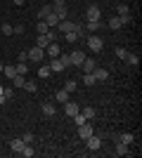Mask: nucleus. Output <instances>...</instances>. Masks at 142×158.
I'll use <instances>...</instances> for the list:
<instances>
[{"label": "nucleus", "instance_id": "nucleus-1", "mask_svg": "<svg viewBox=\"0 0 142 158\" xmlns=\"http://www.w3.org/2000/svg\"><path fill=\"white\" fill-rule=\"evenodd\" d=\"M88 47H90V52H102V50H104V40H102L97 33H90L88 35Z\"/></svg>", "mask_w": 142, "mask_h": 158}, {"label": "nucleus", "instance_id": "nucleus-13", "mask_svg": "<svg viewBox=\"0 0 142 158\" xmlns=\"http://www.w3.org/2000/svg\"><path fill=\"white\" fill-rule=\"evenodd\" d=\"M59 52H62V50H59L57 43H50V45L45 47V54H47V57H59Z\"/></svg>", "mask_w": 142, "mask_h": 158}, {"label": "nucleus", "instance_id": "nucleus-6", "mask_svg": "<svg viewBox=\"0 0 142 158\" xmlns=\"http://www.w3.org/2000/svg\"><path fill=\"white\" fill-rule=\"evenodd\" d=\"M54 28H57L59 33H69V31H74V28H76V24H74V21H69V19H62Z\"/></svg>", "mask_w": 142, "mask_h": 158}, {"label": "nucleus", "instance_id": "nucleus-16", "mask_svg": "<svg viewBox=\"0 0 142 158\" xmlns=\"http://www.w3.org/2000/svg\"><path fill=\"white\" fill-rule=\"evenodd\" d=\"M54 99H57L59 104H64V102H69V92L62 87V90H57V92H54Z\"/></svg>", "mask_w": 142, "mask_h": 158}, {"label": "nucleus", "instance_id": "nucleus-46", "mask_svg": "<svg viewBox=\"0 0 142 158\" xmlns=\"http://www.w3.org/2000/svg\"><path fill=\"white\" fill-rule=\"evenodd\" d=\"M0 73H2V64H0Z\"/></svg>", "mask_w": 142, "mask_h": 158}, {"label": "nucleus", "instance_id": "nucleus-8", "mask_svg": "<svg viewBox=\"0 0 142 158\" xmlns=\"http://www.w3.org/2000/svg\"><path fill=\"white\" fill-rule=\"evenodd\" d=\"M85 146H88L90 151H97V149L102 146V139H100V137H95V135H90V137L85 139Z\"/></svg>", "mask_w": 142, "mask_h": 158}, {"label": "nucleus", "instance_id": "nucleus-2", "mask_svg": "<svg viewBox=\"0 0 142 158\" xmlns=\"http://www.w3.org/2000/svg\"><path fill=\"white\" fill-rule=\"evenodd\" d=\"M47 54H45V50L43 47H31L28 50V59L31 61H38V64H43V59H45Z\"/></svg>", "mask_w": 142, "mask_h": 158}, {"label": "nucleus", "instance_id": "nucleus-18", "mask_svg": "<svg viewBox=\"0 0 142 158\" xmlns=\"http://www.w3.org/2000/svg\"><path fill=\"white\" fill-rule=\"evenodd\" d=\"M95 83H97V80H95L93 73H83V85H85V87H93Z\"/></svg>", "mask_w": 142, "mask_h": 158}, {"label": "nucleus", "instance_id": "nucleus-7", "mask_svg": "<svg viewBox=\"0 0 142 158\" xmlns=\"http://www.w3.org/2000/svg\"><path fill=\"white\" fill-rule=\"evenodd\" d=\"M69 59H71V66H81L83 59H85V54H83L81 50H74V52L69 54Z\"/></svg>", "mask_w": 142, "mask_h": 158}, {"label": "nucleus", "instance_id": "nucleus-42", "mask_svg": "<svg viewBox=\"0 0 142 158\" xmlns=\"http://www.w3.org/2000/svg\"><path fill=\"white\" fill-rule=\"evenodd\" d=\"M17 59H19V61H26V59H28V52H26V50H24V52H19V57H17Z\"/></svg>", "mask_w": 142, "mask_h": 158}, {"label": "nucleus", "instance_id": "nucleus-14", "mask_svg": "<svg viewBox=\"0 0 142 158\" xmlns=\"http://www.w3.org/2000/svg\"><path fill=\"white\" fill-rule=\"evenodd\" d=\"M41 21H45V24H47V26H50V28H54V26H57V24H59V17H57V14H54V12H50V14H47V17H45V19H41Z\"/></svg>", "mask_w": 142, "mask_h": 158}, {"label": "nucleus", "instance_id": "nucleus-25", "mask_svg": "<svg viewBox=\"0 0 142 158\" xmlns=\"http://www.w3.org/2000/svg\"><path fill=\"white\" fill-rule=\"evenodd\" d=\"M50 12H52V5H43L41 10H38V19H45Z\"/></svg>", "mask_w": 142, "mask_h": 158}, {"label": "nucleus", "instance_id": "nucleus-33", "mask_svg": "<svg viewBox=\"0 0 142 158\" xmlns=\"http://www.w3.org/2000/svg\"><path fill=\"white\" fill-rule=\"evenodd\" d=\"M64 38H67V43H76V40H78V33L69 31V33H64Z\"/></svg>", "mask_w": 142, "mask_h": 158}, {"label": "nucleus", "instance_id": "nucleus-35", "mask_svg": "<svg viewBox=\"0 0 142 158\" xmlns=\"http://www.w3.org/2000/svg\"><path fill=\"white\" fill-rule=\"evenodd\" d=\"M74 123H76V125H83V123H85V116H83V113L78 111V113L74 116Z\"/></svg>", "mask_w": 142, "mask_h": 158}, {"label": "nucleus", "instance_id": "nucleus-43", "mask_svg": "<svg viewBox=\"0 0 142 158\" xmlns=\"http://www.w3.org/2000/svg\"><path fill=\"white\" fill-rule=\"evenodd\" d=\"M14 28V33H17V35H21V33H24V26H21V24H17V26H12Z\"/></svg>", "mask_w": 142, "mask_h": 158}, {"label": "nucleus", "instance_id": "nucleus-44", "mask_svg": "<svg viewBox=\"0 0 142 158\" xmlns=\"http://www.w3.org/2000/svg\"><path fill=\"white\" fill-rule=\"evenodd\" d=\"M24 2H26V0H14V5H24Z\"/></svg>", "mask_w": 142, "mask_h": 158}, {"label": "nucleus", "instance_id": "nucleus-36", "mask_svg": "<svg viewBox=\"0 0 142 158\" xmlns=\"http://www.w3.org/2000/svg\"><path fill=\"white\" fill-rule=\"evenodd\" d=\"M126 59H128L133 66H137V64H140V57H137V54H126Z\"/></svg>", "mask_w": 142, "mask_h": 158}, {"label": "nucleus", "instance_id": "nucleus-22", "mask_svg": "<svg viewBox=\"0 0 142 158\" xmlns=\"http://www.w3.org/2000/svg\"><path fill=\"white\" fill-rule=\"evenodd\" d=\"M14 71L19 73V76H26V73H28V66H26V61H19V64L14 66Z\"/></svg>", "mask_w": 142, "mask_h": 158}, {"label": "nucleus", "instance_id": "nucleus-23", "mask_svg": "<svg viewBox=\"0 0 142 158\" xmlns=\"http://www.w3.org/2000/svg\"><path fill=\"white\" fill-rule=\"evenodd\" d=\"M116 153H118V156H128V144H123V142H118V144H116Z\"/></svg>", "mask_w": 142, "mask_h": 158}, {"label": "nucleus", "instance_id": "nucleus-15", "mask_svg": "<svg viewBox=\"0 0 142 158\" xmlns=\"http://www.w3.org/2000/svg\"><path fill=\"white\" fill-rule=\"evenodd\" d=\"M43 116H47V118L57 116V109H54V104H43Z\"/></svg>", "mask_w": 142, "mask_h": 158}, {"label": "nucleus", "instance_id": "nucleus-29", "mask_svg": "<svg viewBox=\"0 0 142 158\" xmlns=\"http://www.w3.org/2000/svg\"><path fill=\"white\" fill-rule=\"evenodd\" d=\"M24 83H26V78H24V76H19V73L12 78V85H14V87H24Z\"/></svg>", "mask_w": 142, "mask_h": 158}, {"label": "nucleus", "instance_id": "nucleus-24", "mask_svg": "<svg viewBox=\"0 0 142 158\" xmlns=\"http://www.w3.org/2000/svg\"><path fill=\"white\" fill-rule=\"evenodd\" d=\"M21 146H24V142H21V139H12V142H10V149H12L14 153H19Z\"/></svg>", "mask_w": 142, "mask_h": 158}, {"label": "nucleus", "instance_id": "nucleus-31", "mask_svg": "<svg viewBox=\"0 0 142 158\" xmlns=\"http://www.w3.org/2000/svg\"><path fill=\"white\" fill-rule=\"evenodd\" d=\"M24 90H26V92H36V90H38L36 80H26V83H24Z\"/></svg>", "mask_w": 142, "mask_h": 158}, {"label": "nucleus", "instance_id": "nucleus-9", "mask_svg": "<svg viewBox=\"0 0 142 158\" xmlns=\"http://www.w3.org/2000/svg\"><path fill=\"white\" fill-rule=\"evenodd\" d=\"M50 43H52V38H50L47 33H41V35H38V40H36V47H43V50H45Z\"/></svg>", "mask_w": 142, "mask_h": 158}, {"label": "nucleus", "instance_id": "nucleus-39", "mask_svg": "<svg viewBox=\"0 0 142 158\" xmlns=\"http://www.w3.org/2000/svg\"><path fill=\"white\" fill-rule=\"evenodd\" d=\"M21 142H24V144H31V142H33V135H31V132H24Z\"/></svg>", "mask_w": 142, "mask_h": 158}, {"label": "nucleus", "instance_id": "nucleus-47", "mask_svg": "<svg viewBox=\"0 0 142 158\" xmlns=\"http://www.w3.org/2000/svg\"><path fill=\"white\" fill-rule=\"evenodd\" d=\"M0 94H2V85H0Z\"/></svg>", "mask_w": 142, "mask_h": 158}, {"label": "nucleus", "instance_id": "nucleus-20", "mask_svg": "<svg viewBox=\"0 0 142 158\" xmlns=\"http://www.w3.org/2000/svg\"><path fill=\"white\" fill-rule=\"evenodd\" d=\"M97 28H102L100 21H85V31H88V33H95Z\"/></svg>", "mask_w": 142, "mask_h": 158}, {"label": "nucleus", "instance_id": "nucleus-45", "mask_svg": "<svg viewBox=\"0 0 142 158\" xmlns=\"http://www.w3.org/2000/svg\"><path fill=\"white\" fill-rule=\"evenodd\" d=\"M5 102H7V99H5V97H2V94H0V106H2V104H5Z\"/></svg>", "mask_w": 142, "mask_h": 158}, {"label": "nucleus", "instance_id": "nucleus-37", "mask_svg": "<svg viewBox=\"0 0 142 158\" xmlns=\"http://www.w3.org/2000/svg\"><path fill=\"white\" fill-rule=\"evenodd\" d=\"M59 61H62V66H64V69H69V66H71V59H69V54H62Z\"/></svg>", "mask_w": 142, "mask_h": 158}, {"label": "nucleus", "instance_id": "nucleus-32", "mask_svg": "<svg viewBox=\"0 0 142 158\" xmlns=\"http://www.w3.org/2000/svg\"><path fill=\"white\" fill-rule=\"evenodd\" d=\"M126 14H130L128 5H126V2H118V14H116V17H126Z\"/></svg>", "mask_w": 142, "mask_h": 158}, {"label": "nucleus", "instance_id": "nucleus-27", "mask_svg": "<svg viewBox=\"0 0 142 158\" xmlns=\"http://www.w3.org/2000/svg\"><path fill=\"white\" fill-rule=\"evenodd\" d=\"M2 73H5V78L12 80L14 76H17V71H14V66H2Z\"/></svg>", "mask_w": 142, "mask_h": 158}, {"label": "nucleus", "instance_id": "nucleus-3", "mask_svg": "<svg viewBox=\"0 0 142 158\" xmlns=\"http://www.w3.org/2000/svg\"><path fill=\"white\" fill-rule=\"evenodd\" d=\"M100 17H102V12H100L97 5H90L88 10H85V19L88 21H100Z\"/></svg>", "mask_w": 142, "mask_h": 158}, {"label": "nucleus", "instance_id": "nucleus-12", "mask_svg": "<svg viewBox=\"0 0 142 158\" xmlns=\"http://www.w3.org/2000/svg\"><path fill=\"white\" fill-rule=\"evenodd\" d=\"M95 59H90V57H85L83 59V64H81V69H83V73H93V69H95Z\"/></svg>", "mask_w": 142, "mask_h": 158}, {"label": "nucleus", "instance_id": "nucleus-19", "mask_svg": "<svg viewBox=\"0 0 142 158\" xmlns=\"http://www.w3.org/2000/svg\"><path fill=\"white\" fill-rule=\"evenodd\" d=\"M109 28H111V31H118V28L123 26L121 24V17H114V19H109V24H107Z\"/></svg>", "mask_w": 142, "mask_h": 158}, {"label": "nucleus", "instance_id": "nucleus-10", "mask_svg": "<svg viewBox=\"0 0 142 158\" xmlns=\"http://www.w3.org/2000/svg\"><path fill=\"white\" fill-rule=\"evenodd\" d=\"M93 76H95V80H107V78H109V71H107V69L95 66V69H93Z\"/></svg>", "mask_w": 142, "mask_h": 158}, {"label": "nucleus", "instance_id": "nucleus-28", "mask_svg": "<svg viewBox=\"0 0 142 158\" xmlns=\"http://www.w3.org/2000/svg\"><path fill=\"white\" fill-rule=\"evenodd\" d=\"M64 90H67L69 94H71V92H76V90H78V83H76V80H67V85H64Z\"/></svg>", "mask_w": 142, "mask_h": 158}, {"label": "nucleus", "instance_id": "nucleus-38", "mask_svg": "<svg viewBox=\"0 0 142 158\" xmlns=\"http://www.w3.org/2000/svg\"><path fill=\"white\" fill-rule=\"evenodd\" d=\"M2 97H5V99L14 97V90H12V87H2Z\"/></svg>", "mask_w": 142, "mask_h": 158}, {"label": "nucleus", "instance_id": "nucleus-17", "mask_svg": "<svg viewBox=\"0 0 142 158\" xmlns=\"http://www.w3.org/2000/svg\"><path fill=\"white\" fill-rule=\"evenodd\" d=\"M19 156H26V158H31V156H36V149L31 144H24L21 146V151H19Z\"/></svg>", "mask_w": 142, "mask_h": 158}, {"label": "nucleus", "instance_id": "nucleus-5", "mask_svg": "<svg viewBox=\"0 0 142 158\" xmlns=\"http://www.w3.org/2000/svg\"><path fill=\"white\" fill-rule=\"evenodd\" d=\"M78 111H81V109H78V104H76V102H64V116L74 118Z\"/></svg>", "mask_w": 142, "mask_h": 158}, {"label": "nucleus", "instance_id": "nucleus-21", "mask_svg": "<svg viewBox=\"0 0 142 158\" xmlns=\"http://www.w3.org/2000/svg\"><path fill=\"white\" fill-rule=\"evenodd\" d=\"M50 64H41V69H38V76H41V78H50Z\"/></svg>", "mask_w": 142, "mask_h": 158}, {"label": "nucleus", "instance_id": "nucleus-41", "mask_svg": "<svg viewBox=\"0 0 142 158\" xmlns=\"http://www.w3.org/2000/svg\"><path fill=\"white\" fill-rule=\"evenodd\" d=\"M126 50H123V47H116V57H118V59H126Z\"/></svg>", "mask_w": 142, "mask_h": 158}, {"label": "nucleus", "instance_id": "nucleus-4", "mask_svg": "<svg viewBox=\"0 0 142 158\" xmlns=\"http://www.w3.org/2000/svg\"><path fill=\"white\" fill-rule=\"evenodd\" d=\"M90 135H95V130H93V125H90L88 120H85L83 125H78V137H81L83 142H85V139H88Z\"/></svg>", "mask_w": 142, "mask_h": 158}, {"label": "nucleus", "instance_id": "nucleus-11", "mask_svg": "<svg viewBox=\"0 0 142 158\" xmlns=\"http://www.w3.org/2000/svg\"><path fill=\"white\" fill-rule=\"evenodd\" d=\"M50 71H52V73H62V71H64L59 57H52V59H50Z\"/></svg>", "mask_w": 142, "mask_h": 158}, {"label": "nucleus", "instance_id": "nucleus-26", "mask_svg": "<svg viewBox=\"0 0 142 158\" xmlns=\"http://www.w3.org/2000/svg\"><path fill=\"white\" fill-rule=\"evenodd\" d=\"M121 142H123V144H133V142H135V135H130V132H123V135H121Z\"/></svg>", "mask_w": 142, "mask_h": 158}, {"label": "nucleus", "instance_id": "nucleus-34", "mask_svg": "<svg viewBox=\"0 0 142 158\" xmlns=\"http://www.w3.org/2000/svg\"><path fill=\"white\" fill-rule=\"evenodd\" d=\"M36 28H38V33H47V31H50V26H47L45 21H38V24H36Z\"/></svg>", "mask_w": 142, "mask_h": 158}, {"label": "nucleus", "instance_id": "nucleus-30", "mask_svg": "<svg viewBox=\"0 0 142 158\" xmlns=\"http://www.w3.org/2000/svg\"><path fill=\"white\" fill-rule=\"evenodd\" d=\"M81 113L85 116V120H93V118H95V109H93V106H85Z\"/></svg>", "mask_w": 142, "mask_h": 158}, {"label": "nucleus", "instance_id": "nucleus-40", "mask_svg": "<svg viewBox=\"0 0 142 158\" xmlns=\"http://www.w3.org/2000/svg\"><path fill=\"white\" fill-rule=\"evenodd\" d=\"M2 33H5V35H12V33H14V28L10 26V24H2Z\"/></svg>", "mask_w": 142, "mask_h": 158}]
</instances>
